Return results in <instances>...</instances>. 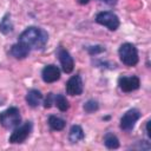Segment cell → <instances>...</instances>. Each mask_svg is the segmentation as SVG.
<instances>
[{
	"label": "cell",
	"instance_id": "6",
	"mask_svg": "<svg viewBox=\"0 0 151 151\" xmlns=\"http://www.w3.org/2000/svg\"><path fill=\"white\" fill-rule=\"evenodd\" d=\"M140 118V112L137 109H130L124 113V116L120 118V129L123 131L130 132L133 130L137 120Z\"/></svg>",
	"mask_w": 151,
	"mask_h": 151
},
{
	"label": "cell",
	"instance_id": "22",
	"mask_svg": "<svg viewBox=\"0 0 151 151\" xmlns=\"http://www.w3.org/2000/svg\"><path fill=\"white\" fill-rule=\"evenodd\" d=\"M149 124H150V120L146 122V133H147V137L151 138V132H150V129H149Z\"/></svg>",
	"mask_w": 151,
	"mask_h": 151
},
{
	"label": "cell",
	"instance_id": "17",
	"mask_svg": "<svg viewBox=\"0 0 151 151\" xmlns=\"http://www.w3.org/2000/svg\"><path fill=\"white\" fill-rule=\"evenodd\" d=\"M54 104L55 106L61 111V112H66L70 109V104L68 100L66 99V97L64 94H55L54 96Z\"/></svg>",
	"mask_w": 151,
	"mask_h": 151
},
{
	"label": "cell",
	"instance_id": "11",
	"mask_svg": "<svg viewBox=\"0 0 151 151\" xmlns=\"http://www.w3.org/2000/svg\"><path fill=\"white\" fill-rule=\"evenodd\" d=\"M29 52H31L29 47L26 46L25 44L20 42V41H18L17 44H14L11 47V50H9V54L12 57H14L15 59H25L29 54Z\"/></svg>",
	"mask_w": 151,
	"mask_h": 151
},
{
	"label": "cell",
	"instance_id": "7",
	"mask_svg": "<svg viewBox=\"0 0 151 151\" xmlns=\"http://www.w3.org/2000/svg\"><path fill=\"white\" fill-rule=\"evenodd\" d=\"M57 55L59 58L63 71L65 73H71L74 68V61H73V58L70 54V52L67 50H65L63 46H59L57 50Z\"/></svg>",
	"mask_w": 151,
	"mask_h": 151
},
{
	"label": "cell",
	"instance_id": "1",
	"mask_svg": "<svg viewBox=\"0 0 151 151\" xmlns=\"http://www.w3.org/2000/svg\"><path fill=\"white\" fill-rule=\"evenodd\" d=\"M48 40V34L45 29L35 26L27 27L20 35L19 40L20 42L25 44L29 47V50H42Z\"/></svg>",
	"mask_w": 151,
	"mask_h": 151
},
{
	"label": "cell",
	"instance_id": "20",
	"mask_svg": "<svg viewBox=\"0 0 151 151\" xmlns=\"http://www.w3.org/2000/svg\"><path fill=\"white\" fill-rule=\"evenodd\" d=\"M53 104H54V94L50 92V93H47V96H46V98L44 100V107L45 109H50Z\"/></svg>",
	"mask_w": 151,
	"mask_h": 151
},
{
	"label": "cell",
	"instance_id": "2",
	"mask_svg": "<svg viewBox=\"0 0 151 151\" xmlns=\"http://www.w3.org/2000/svg\"><path fill=\"white\" fill-rule=\"evenodd\" d=\"M21 123V114L18 107H8L0 112V125L7 130L15 129Z\"/></svg>",
	"mask_w": 151,
	"mask_h": 151
},
{
	"label": "cell",
	"instance_id": "15",
	"mask_svg": "<svg viewBox=\"0 0 151 151\" xmlns=\"http://www.w3.org/2000/svg\"><path fill=\"white\" fill-rule=\"evenodd\" d=\"M0 32L4 34H8L13 32V24L11 20V14L7 13L1 20H0Z\"/></svg>",
	"mask_w": 151,
	"mask_h": 151
},
{
	"label": "cell",
	"instance_id": "3",
	"mask_svg": "<svg viewBox=\"0 0 151 151\" xmlns=\"http://www.w3.org/2000/svg\"><path fill=\"white\" fill-rule=\"evenodd\" d=\"M118 54H119L120 61L126 66L132 67L138 64V60H139L138 51L133 44H130V42L122 44L118 50Z\"/></svg>",
	"mask_w": 151,
	"mask_h": 151
},
{
	"label": "cell",
	"instance_id": "5",
	"mask_svg": "<svg viewBox=\"0 0 151 151\" xmlns=\"http://www.w3.org/2000/svg\"><path fill=\"white\" fill-rule=\"evenodd\" d=\"M96 22L107 27L110 31H116L119 27V25H120L119 18L113 12H110V11L99 12L96 15Z\"/></svg>",
	"mask_w": 151,
	"mask_h": 151
},
{
	"label": "cell",
	"instance_id": "16",
	"mask_svg": "<svg viewBox=\"0 0 151 151\" xmlns=\"http://www.w3.org/2000/svg\"><path fill=\"white\" fill-rule=\"evenodd\" d=\"M104 144L107 149H118L119 147V140L116 134L112 132H107L104 136Z\"/></svg>",
	"mask_w": 151,
	"mask_h": 151
},
{
	"label": "cell",
	"instance_id": "4",
	"mask_svg": "<svg viewBox=\"0 0 151 151\" xmlns=\"http://www.w3.org/2000/svg\"><path fill=\"white\" fill-rule=\"evenodd\" d=\"M32 127H33V125L28 120L25 122L24 124L19 125V126H17L13 130L12 134L9 136L8 142L11 144H21V143H24L29 137V134L32 132Z\"/></svg>",
	"mask_w": 151,
	"mask_h": 151
},
{
	"label": "cell",
	"instance_id": "24",
	"mask_svg": "<svg viewBox=\"0 0 151 151\" xmlns=\"http://www.w3.org/2000/svg\"><path fill=\"white\" fill-rule=\"evenodd\" d=\"M0 105H2V101H1V100H0Z\"/></svg>",
	"mask_w": 151,
	"mask_h": 151
},
{
	"label": "cell",
	"instance_id": "13",
	"mask_svg": "<svg viewBox=\"0 0 151 151\" xmlns=\"http://www.w3.org/2000/svg\"><path fill=\"white\" fill-rule=\"evenodd\" d=\"M84 137H85V134H84L81 126H79V125H72L71 126L70 133H68V139L72 144H76V143L83 140Z\"/></svg>",
	"mask_w": 151,
	"mask_h": 151
},
{
	"label": "cell",
	"instance_id": "14",
	"mask_svg": "<svg viewBox=\"0 0 151 151\" xmlns=\"http://www.w3.org/2000/svg\"><path fill=\"white\" fill-rule=\"evenodd\" d=\"M66 122L63 118H59L57 116H50L48 117V126L53 131H60L65 127Z\"/></svg>",
	"mask_w": 151,
	"mask_h": 151
},
{
	"label": "cell",
	"instance_id": "10",
	"mask_svg": "<svg viewBox=\"0 0 151 151\" xmlns=\"http://www.w3.org/2000/svg\"><path fill=\"white\" fill-rule=\"evenodd\" d=\"M41 78L47 84L54 83L60 78V70L55 65H46L41 71Z\"/></svg>",
	"mask_w": 151,
	"mask_h": 151
},
{
	"label": "cell",
	"instance_id": "8",
	"mask_svg": "<svg viewBox=\"0 0 151 151\" xmlns=\"http://www.w3.org/2000/svg\"><path fill=\"white\" fill-rule=\"evenodd\" d=\"M118 86L123 92H132L139 88L140 80L137 76H129V77H120L118 79Z\"/></svg>",
	"mask_w": 151,
	"mask_h": 151
},
{
	"label": "cell",
	"instance_id": "9",
	"mask_svg": "<svg viewBox=\"0 0 151 151\" xmlns=\"http://www.w3.org/2000/svg\"><path fill=\"white\" fill-rule=\"evenodd\" d=\"M84 90L83 79L79 74L72 76L66 83V93L70 96H80Z\"/></svg>",
	"mask_w": 151,
	"mask_h": 151
},
{
	"label": "cell",
	"instance_id": "21",
	"mask_svg": "<svg viewBox=\"0 0 151 151\" xmlns=\"http://www.w3.org/2000/svg\"><path fill=\"white\" fill-rule=\"evenodd\" d=\"M100 1L105 2V4H106V5H109V6H114V5L117 4V1H118V0H100Z\"/></svg>",
	"mask_w": 151,
	"mask_h": 151
},
{
	"label": "cell",
	"instance_id": "19",
	"mask_svg": "<svg viewBox=\"0 0 151 151\" xmlns=\"http://www.w3.org/2000/svg\"><path fill=\"white\" fill-rule=\"evenodd\" d=\"M87 51H88V53H90L91 55H93V54H98V53L104 52V51H105V47H104V46H100V45H96V46H90V47H87Z\"/></svg>",
	"mask_w": 151,
	"mask_h": 151
},
{
	"label": "cell",
	"instance_id": "12",
	"mask_svg": "<svg viewBox=\"0 0 151 151\" xmlns=\"http://www.w3.org/2000/svg\"><path fill=\"white\" fill-rule=\"evenodd\" d=\"M42 101V94L38 90H29L26 94V103L31 107H37Z\"/></svg>",
	"mask_w": 151,
	"mask_h": 151
},
{
	"label": "cell",
	"instance_id": "23",
	"mask_svg": "<svg viewBox=\"0 0 151 151\" xmlns=\"http://www.w3.org/2000/svg\"><path fill=\"white\" fill-rule=\"evenodd\" d=\"M88 1H90V0H78V2H79L80 5H86V4H88Z\"/></svg>",
	"mask_w": 151,
	"mask_h": 151
},
{
	"label": "cell",
	"instance_id": "18",
	"mask_svg": "<svg viewBox=\"0 0 151 151\" xmlns=\"http://www.w3.org/2000/svg\"><path fill=\"white\" fill-rule=\"evenodd\" d=\"M84 111L87 112V113H92L94 111H97L99 109V105H98V101L97 100H93V99H90L87 100L86 103H84Z\"/></svg>",
	"mask_w": 151,
	"mask_h": 151
}]
</instances>
